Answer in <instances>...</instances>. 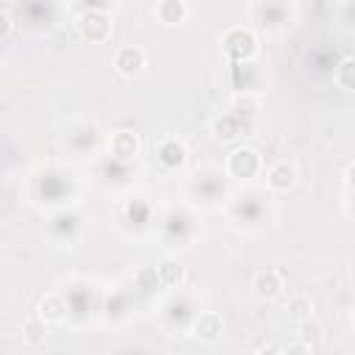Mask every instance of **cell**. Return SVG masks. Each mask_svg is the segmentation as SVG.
Listing matches in <instances>:
<instances>
[{
    "instance_id": "6da1fadb",
    "label": "cell",
    "mask_w": 355,
    "mask_h": 355,
    "mask_svg": "<svg viewBox=\"0 0 355 355\" xmlns=\"http://www.w3.org/2000/svg\"><path fill=\"white\" fill-rule=\"evenodd\" d=\"M219 42H222V50H225L230 58H236V61H250V58L258 53V36H255L250 28H244V25L227 28Z\"/></svg>"
},
{
    "instance_id": "7a4b0ae2",
    "label": "cell",
    "mask_w": 355,
    "mask_h": 355,
    "mask_svg": "<svg viewBox=\"0 0 355 355\" xmlns=\"http://www.w3.org/2000/svg\"><path fill=\"white\" fill-rule=\"evenodd\" d=\"M78 31L86 42L92 44H103L111 39V31H114V22L111 17L103 11V8H83L80 17H78Z\"/></svg>"
},
{
    "instance_id": "3957f363",
    "label": "cell",
    "mask_w": 355,
    "mask_h": 355,
    "mask_svg": "<svg viewBox=\"0 0 355 355\" xmlns=\"http://www.w3.org/2000/svg\"><path fill=\"white\" fill-rule=\"evenodd\" d=\"M225 169H227L230 178L250 180V178H255V175L261 172V155H258V150H252V147H236V150L227 155Z\"/></svg>"
},
{
    "instance_id": "277c9868",
    "label": "cell",
    "mask_w": 355,
    "mask_h": 355,
    "mask_svg": "<svg viewBox=\"0 0 355 355\" xmlns=\"http://www.w3.org/2000/svg\"><path fill=\"white\" fill-rule=\"evenodd\" d=\"M153 153H155V161H158L164 169H169V172L180 169V166L189 161V150H186V144H183L180 139H175V136H164V139H158L155 147H153Z\"/></svg>"
},
{
    "instance_id": "5b68a950",
    "label": "cell",
    "mask_w": 355,
    "mask_h": 355,
    "mask_svg": "<svg viewBox=\"0 0 355 355\" xmlns=\"http://www.w3.org/2000/svg\"><path fill=\"white\" fill-rule=\"evenodd\" d=\"M222 333H225V319H222L216 311H202V313H197L194 322H191V336H194L197 341H202V344L219 341Z\"/></svg>"
},
{
    "instance_id": "8992f818",
    "label": "cell",
    "mask_w": 355,
    "mask_h": 355,
    "mask_svg": "<svg viewBox=\"0 0 355 355\" xmlns=\"http://www.w3.org/2000/svg\"><path fill=\"white\" fill-rule=\"evenodd\" d=\"M144 64H147V55L139 44H125L114 53V69L122 78H136L144 69Z\"/></svg>"
},
{
    "instance_id": "52a82bcc",
    "label": "cell",
    "mask_w": 355,
    "mask_h": 355,
    "mask_svg": "<svg viewBox=\"0 0 355 355\" xmlns=\"http://www.w3.org/2000/svg\"><path fill=\"white\" fill-rule=\"evenodd\" d=\"M286 283H283V275L277 269H261L252 275V294L263 302H272L283 294Z\"/></svg>"
},
{
    "instance_id": "ba28073f",
    "label": "cell",
    "mask_w": 355,
    "mask_h": 355,
    "mask_svg": "<svg viewBox=\"0 0 355 355\" xmlns=\"http://www.w3.org/2000/svg\"><path fill=\"white\" fill-rule=\"evenodd\" d=\"M69 313V305H67V297L61 291H47L39 305H36V316L44 322V324H61Z\"/></svg>"
},
{
    "instance_id": "9c48e42d",
    "label": "cell",
    "mask_w": 355,
    "mask_h": 355,
    "mask_svg": "<svg viewBox=\"0 0 355 355\" xmlns=\"http://www.w3.org/2000/svg\"><path fill=\"white\" fill-rule=\"evenodd\" d=\"M139 150H141V139H139V133H133V130H116V133H111V139H108V153H111L116 161H130V158L139 155Z\"/></svg>"
},
{
    "instance_id": "30bf717a",
    "label": "cell",
    "mask_w": 355,
    "mask_h": 355,
    "mask_svg": "<svg viewBox=\"0 0 355 355\" xmlns=\"http://www.w3.org/2000/svg\"><path fill=\"white\" fill-rule=\"evenodd\" d=\"M297 183V166L291 161H277L266 172V186L272 191H291Z\"/></svg>"
},
{
    "instance_id": "8fae6325",
    "label": "cell",
    "mask_w": 355,
    "mask_h": 355,
    "mask_svg": "<svg viewBox=\"0 0 355 355\" xmlns=\"http://www.w3.org/2000/svg\"><path fill=\"white\" fill-rule=\"evenodd\" d=\"M153 14H155V19H158L161 25L172 28V25L186 22V17H189V6H186L183 0H158L155 8H153Z\"/></svg>"
},
{
    "instance_id": "7c38bea8",
    "label": "cell",
    "mask_w": 355,
    "mask_h": 355,
    "mask_svg": "<svg viewBox=\"0 0 355 355\" xmlns=\"http://www.w3.org/2000/svg\"><path fill=\"white\" fill-rule=\"evenodd\" d=\"M155 272H158V280H161L164 288H178V286L183 283V277H186V269H183L175 258H164V261L155 266Z\"/></svg>"
},
{
    "instance_id": "4fadbf2b",
    "label": "cell",
    "mask_w": 355,
    "mask_h": 355,
    "mask_svg": "<svg viewBox=\"0 0 355 355\" xmlns=\"http://www.w3.org/2000/svg\"><path fill=\"white\" fill-rule=\"evenodd\" d=\"M286 313H288L291 322L302 324V322L313 319V300H311L308 294H294V297L286 302Z\"/></svg>"
},
{
    "instance_id": "5bb4252c",
    "label": "cell",
    "mask_w": 355,
    "mask_h": 355,
    "mask_svg": "<svg viewBox=\"0 0 355 355\" xmlns=\"http://www.w3.org/2000/svg\"><path fill=\"white\" fill-rule=\"evenodd\" d=\"M258 111H261V103H258V97H252L250 92L230 97V114L239 116L241 122H244V119H252Z\"/></svg>"
},
{
    "instance_id": "9a60e30c",
    "label": "cell",
    "mask_w": 355,
    "mask_h": 355,
    "mask_svg": "<svg viewBox=\"0 0 355 355\" xmlns=\"http://www.w3.org/2000/svg\"><path fill=\"white\" fill-rule=\"evenodd\" d=\"M19 333H22V341H25L28 347H39V344L47 338V324H44L39 316H28V319L22 322Z\"/></svg>"
},
{
    "instance_id": "2e32d148",
    "label": "cell",
    "mask_w": 355,
    "mask_h": 355,
    "mask_svg": "<svg viewBox=\"0 0 355 355\" xmlns=\"http://www.w3.org/2000/svg\"><path fill=\"white\" fill-rule=\"evenodd\" d=\"M241 128H244V122H241L239 116H233V114H225V116H219V119L214 122V133H216V139H222V141H233V139L241 133Z\"/></svg>"
},
{
    "instance_id": "e0dca14e",
    "label": "cell",
    "mask_w": 355,
    "mask_h": 355,
    "mask_svg": "<svg viewBox=\"0 0 355 355\" xmlns=\"http://www.w3.org/2000/svg\"><path fill=\"white\" fill-rule=\"evenodd\" d=\"M333 80L344 89V92H355V55H347L338 61L336 72H333Z\"/></svg>"
},
{
    "instance_id": "ac0fdd59",
    "label": "cell",
    "mask_w": 355,
    "mask_h": 355,
    "mask_svg": "<svg viewBox=\"0 0 355 355\" xmlns=\"http://www.w3.org/2000/svg\"><path fill=\"white\" fill-rule=\"evenodd\" d=\"M297 327H300V341H305L308 347H313V344L322 341V327H319L313 319H308V322H302V324H297Z\"/></svg>"
},
{
    "instance_id": "d6986e66",
    "label": "cell",
    "mask_w": 355,
    "mask_h": 355,
    "mask_svg": "<svg viewBox=\"0 0 355 355\" xmlns=\"http://www.w3.org/2000/svg\"><path fill=\"white\" fill-rule=\"evenodd\" d=\"M11 31H14V17H11V11L3 6V8H0V39H8Z\"/></svg>"
},
{
    "instance_id": "ffe728a7",
    "label": "cell",
    "mask_w": 355,
    "mask_h": 355,
    "mask_svg": "<svg viewBox=\"0 0 355 355\" xmlns=\"http://www.w3.org/2000/svg\"><path fill=\"white\" fill-rule=\"evenodd\" d=\"M283 355H313V347H308L305 341H294L283 349Z\"/></svg>"
},
{
    "instance_id": "44dd1931",
    "label": "cell",
    "mask_w": 355,
    "mask_h": 355,
    "mask_svg": "<svg viewBox=\"0 0 355 355\" xmlns=\"http://www.w3.org/2000/svg\"><path fill=\"white\" fill-rule=\"evenodd\" d=\"M344 183H347L349 189H355V161H349V164L344 166Z\"/></svg>"
},
{
    "instance_id": "7402d4cb",
    "label": "cell",
    "mask_w": 355,
    "mask_h": 355,
    "mask_svg": "<svg viewBox=\"0 0 355 355\" xmlns=\"http://www.w3.org/2000/svg\"><path fill=\"white\" fill-rule=\"evenodd\" d=\"M252 355H283V352L275 349V347H263V349H258V352H252Z\"/></svg>"
},
{
    "instance_id": "603a6c76",
    "label": "cell",
    "mask_w": 355,
    "mask_h": 355,
    "mask_svg": "<svg viewBox=\"0 0 355 355\" xmlns=\"http://www.w3.org/2000/svg\"><path fill=\"white\" fill-rule=\"evenodd\" d=\"M349 324H352V330H355V305H352V311H349Z\"/></svg>"
}]
</instances>
